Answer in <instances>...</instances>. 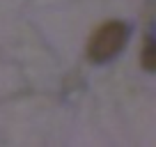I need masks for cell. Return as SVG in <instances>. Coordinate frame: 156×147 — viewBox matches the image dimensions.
Listing matches in <instances>:
<instances>
[{
	"mask_svg": "<svg viewBox=\"0 0 156 147\" xmlns=\"http://www.w3.org/2000/svg\"><path fill=\"white\" fill-rule=\"evenodd\" d=\"M129 39V28L126 23H119V21H108L103 23L97 32L92 34L87 46V55L92 62H108L112 60L119 51L124 48Z\"/></svg>",
	"mask_w": 156,
	"mask_h": 147,
	"instance_id": "obj_1",
	"label": "cell"
},
{
	"mask_svg": "<svg viewBox=\"0 0 156 147\" xmlns=\"http://www.w3.org/2000/svg\"><path fill=\"white\" fill-rule=\"evenodd\" d=\"M145 67L147 69H151L154 64H151V46L147 44V48H145Z\"/></svg>",
	"mask_w": 156,
	"mask_h": 147,
	"instance_id": "obj_2",
	"label": "cell"
}]
</instances>
